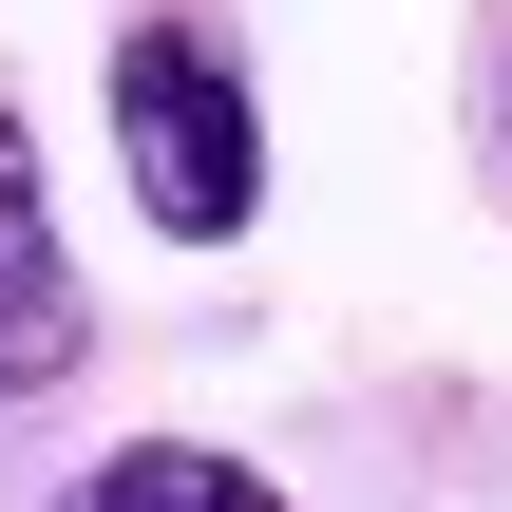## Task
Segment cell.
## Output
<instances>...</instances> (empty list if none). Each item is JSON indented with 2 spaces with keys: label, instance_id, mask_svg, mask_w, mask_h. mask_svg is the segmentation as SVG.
Returning <instances> with one entry per match:
<instances>
[{
  "label": "cell",
  "instance_id": "6da1fadb",
  "mask_svg": "<svg viewBox=\"0 0 512 512\" xmlns=\"http://www.w3.org/2000/svg\"><path fill=\"white\" fill-rule=\"evenodd\" d=\"M95 114H114V190H133L152 247H247L266 228V95H247V38L228 19H190V0L114 19Z\"/></svg>",
  "mask_w": 512,
  "mask_h": 512
},
{
  "label": "cell",
  "instance_id": "7a4b0ae2",
  "mask_svg": "<svg viewBox=\"0 0 512 512\" xmlns=\"http://www.w3.org/2000/svg\"><path fill=\"white\" fill-rule=\"evenodd\" d=\"M76 361H95V266H76L57 171H38L19 95H0V399H57Z\"/></svg>",
  "mask_w": 512,
  "mask_h": 512
},
{
  "label": "cell",
  "instance_id": "3957f363",
  "mask_svg": "<svg viewBox=\"0 0 512 512\" xmlns=\"http://www.w3.org/2000/svg\"><path fill=\"white\" fill-rule=\"evenodd\" d=\"M57 512H285V475H266V456H228V437H114Z\"/></svg>",
  "mask_w": 512,
  "mask_h": 512
},
{
  "label": "cell",
  "instance_id": "277c9868",
  "mask_svg": "<svg viewBox=\"0 0 512 512\" xmlns=\"http://www.w3.org/2000/svg\"><path fill=\"white\" fill-rule=\"evenodd\" d=\"M494 133H512V76H494Z\"/></svg>",
  "mask_w": 512,
  "mask_h": 512
}]
</instances>
